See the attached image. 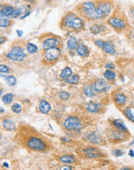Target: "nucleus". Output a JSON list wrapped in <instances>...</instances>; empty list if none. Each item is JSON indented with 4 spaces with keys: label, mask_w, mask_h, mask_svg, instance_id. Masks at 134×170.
Masks as SVG:
<instances>
[{
    "label": "nucleus",
    "mask_w": 134,
    "mask_h": 170,
    "mask_svg": "<svg viewBox=\"0 0 134 170\" xmlns=\"http://www.w3.org/2000/svg\"><path fill=\"white\" fill-rule=\"evenodd\" d=\"M23 143L25 144L28 149L38 152L46 150L47 148V145L44 140H43L39 135H33V134H30L29 135H25L23 138Z\"/></svg>",
    "instance_id": "obj_1"
},
{
    "label": "nucleus",
    "mask_w": 134,
    "mask_h": 170,
    "mask_svg": "<svg viewBox=\"0 0 134 170\" xmlns=\"http://www.w3.org/2000/svg\"><path fill=\"white\" fill-rule=\"evenodd\" d=\"M63 124H64L65 129L75 133L80 132L83 128L82 123L80 121V119L77 117H73V116L67 118Z\"/></svg>",
    "instance_id": "obj_2"
},
{
    "label": "nucleus",
    "mask_w": 134,
    "mask_h": 170,
    "mask_svg": "<svg viewBox=\"0 0 134 170\" xmlns=\"http://www.w3.org/2000/svg\"><path fill=\"white\" fill-rule=\"evenodd\" d=\"M64 24L68 28L78 30L83 27V21L73 13H69L64 19Z\"/></svg>",
    "instance_id": "obj_3"
},
{
    "label": "nucleus",
    "mask_w": 134,
    "mask_h": 170,
    "mask_svg": "<svg viewBox=\"0 0 134 170\" xmlns=\"http://www.w3.org/2000/svg\"><path fill=\"white\" fill-rule=\"evenodd\" d=\"M82 10L85 16L91 20H100L98 15V9L95 8V5L92 2H86L82 4Z\"/></svg>",
    "instance_id": "obj_4"
},
{
    "label": "nucleus",
    "mask_w": 134,
    "mask_h": 170,
    "mask_svg": "<svg viewBox=\"0 0 134 170\" xmlns=\"http://www.w3.org/2000/svg\"><path fill=\"white\" fill-rule=\"evenodd\" d=\"M6 57L12 60L22 61L26 57L25 52L20 46H15L9 53L6 54Z\"/></svg>",
    "instance_id": "obj_5"
},
{
    "label": "nucleus",
    "mask_w": 134,
    "mask_h": 170,
    "mask_svg": "<svg viewBox=\"0 0 134 170\" xmlns=\"http://www.w3.org/2000/svg\"><path fill=\"white\" fill-rule=\"evenodd\" d=\"M109 139L112 142H122L128 139L126 133L117 130L116 128L113 129V131L109 134Z\"/></svg>",
    "instance_id": "obj_6"
},
{
    "label": "nucleus",
    "mask_w": 134,
    "mask_h": 170,
    "mask_svg": "<svg viewBox=\"0 0 134 170\" xmlns=\"http://www.w3.org/2000/svg\"><path fill=\"white\" fill-rule=\"evenodd\" d=\"M82 154L88 159H98L102 156V153L95 147H86L82 149Z\"/></svg>",
    "instance_id": "obj_7"
},
{
    "label": "nucleus",
    "mask_w": 134,
    "mask_h": 170,
    "mask_svg": "<svg viewBox=\"0 0 134 170\" xmlns=\"http://www.w3.org/2000/svg\"><path fill=\"white\" fill-rule=\"evenodd\" d=\"M95 90L98 93H105L107 92L110 88V85L107 81L104 79H98L95 82L94 84Z\"/></svg>",
    "instance_id": "obj_8"
},
{
    "label": "nucleus",
    "mask_w": 134,
    "mask_h": 170,
    "mask_svg": "<svg viewBox=\"0 0 134 170\" xmlns=\"http://www.w3.org/2000/svg\"><path fill=\"white\" fill-rule=\"evenodd\" d=\"M60 56V49L57 47L50 48L45 51L44 57L48 61H55Z\"/></svg>",
    "instance_id": "obj_9"
},
{
    "label": "nucleus",
    "mask_w": 134,
    "mask_h": 170,
    "mask_svg": "<svg viewBox=\"0 0 134 170\" xmlns=\"http://www.w3.org/2000/svg\"><path fill=\"white\" fill-rule=\"evenodd\" d=\"M108 23L116 30H123L126 27V23L121 19L119 18H110L108 20Z\"/></svg>",
    "instance_id": "obj_10"
},
{
    "label": "nucleus",
    "mask_w": 134,
    "mask_h": 170,
    "mask_svg": "<svg viewBox=\"0 0 134 170\" xmlns=\"http://www.w3.org/2000/svg\"><path fill=\"white\" fill-rule=\"evenodd\" d=\"M60 44V41L59 39H57L55 37H52L49 38V39H46V40H44V42H43V50H46L50 48H54L57 47L58 45Z\"/></svg>",
    "instance_id": "obj_11"
},
{
    "label": "nucleus",
    "mask_w": 134,
    "mask_h": 170,
    "mask_svg": "<svg viewBox=\"0 0 134 170\" xmlns=\"http://www.w3.org/2000/svg\"><path fill=\"white\" fill-rule=\"evenodd\" d=\"M85 138H87L90 142H91L92 144H95V145L102 144V141H103L102 136L96 132L88 133V135H85Z\"/></svg>",
    "instance_id": "obj_12"
},
{
    "label": "nucleus",
    "mask_w": 134,
    "mask_h": 170,
    "mask_svg": "<svg viewBox=\"0 0 134 170\" xmlns=\"http://www.w3.org/2000/svg\"><path fill=\"white\" fill-rule=\"evenodd\" d=\"M113 101L116 103V105H119V106H124V105L126 104L127 98L123 94H121V93H116L114 95V98H113Z\"/></svg>",
    "instance_id": "obj_13"
},
{
    "label": "nucleus",
    "mask_w": 134,
    "mask_h": 170,
    "mask_svg": "<svg viewBox=\"0 0 134 170\" xmlns=\"http://www.w3.org/2000/svg\"><path fill=\"white\" fill-rule=\"evenodd\" d=\"M2 125L4 128L8 131H13L16 129V123L10 118H4L2 120Z\"/></svg>",
    "instance_id": "obj_14"
},
{
    "label": "nucleus",
    "mask_w": 134,
    "mask_h": 170,
    "mask_svg": "<svg viewBox=\"0 0 134 170\" xmlns=\"http://www.w3.org/2000/svg\"><path fill=\"white\" fill-rule=\"evenodd\" d=\"M113 125L117 130H120V131H123V132L126 133L128 132V129H127L126 126L125 125L123 121L120 120V119H115V120H113Z\"/></svg>",
    "instance_id": "obj_15"
},
{
    "label": "nucleus",
    "mask_w": 134,
    "mask_h": 170,
    "mask_svg": "<svg viewBox=\"0 0 134 170\" xmlns=\"http://www.w3.org/2000/svg\"><path fill=\"white\" fill-rule=\"evenodd\" d=\"M39 108L40 112L43 114H48L49 112L50 111V105L48 102L45 100L40 101L39 105Z\"/></svg>",
    "instance_id": "obj_16"
},
{
    "label": "nucleus",
    "mask_w": 134,
    "mask_h": 170,
    "mask_svg": "<svg viewBox=\"0 0 134 170\" xmlns=\"http://www.w3.org/2000/svg\"><path fill=\"white\" fill-rule=\"evenodd\" d=\"M99 8L101 11H102L103 14L105 15V16H106L107 15L109 14L110 11L112 9V5L109 2H104V3H101L100 5H98V6Z\"/></svg>",
    "instance_id": "obj_17"
},
{
    "label": "nucleus",
    "mask_w": 134,
    "mask_h": 170,
    "mask_svg": "<svg viewBox=\"0 0 134 170\" xmlns=\"http://www.w3.org/2000/svg\"><path fill=\"white\" fill-rule=\"evenodd\" d=\"M102 49H103V50L106 52L108 54H114L116 53V50H115V47L111 42H104V45L102 46Z\"/></svg>",
    "instance_id": "obj_18"
},
{
    "label": "nucleus",
    "mask_w": 134,
    "mask_h": 170,
    "mask_svg": "<svg viewBox=\"0 0 134 170\" xmlns=\"http://www.w3.org/2000/svg\"><path fill=\"white\" fill-rule=\"evenodd\" d=\"M60 161L65 164H73L75 162V159L73 156L71 155H64L60 157Z\"/></svg>",
    "instance_id": "obj_19"
},
{
    "label": "nucleus",
    "mask_w": 134,
    "mask_h": 170,
    "mask_svg": "<svg viewBox=\"0 0 134 170\" xmlns=\"http://www.w3.org/2000/svg\"><path fill=\"white\" fill-rule=\"evenodd\" d=\"M95 91H96V90H95V87H92L91 85H87L84 88V94H85L87 97H88V98H92V97H94V96L95 95Z\"/></svg>",
    "instance_id": "obj_20"
},
{
    "label": "nucleus",
    "mask_w": 134,
    "mask_h": 170,
    "mask_svg": "<svg viewBox=\"0 0 134 170\" xmlns=\"http://www.w3.org/2000/svg\"><path fill=\"white\" fill-rule=\"evenodd\" d=\"M14 10L15 9L13 7V6H9V5H8V6H5L3 9H1V13H0L1 17H2V16H7L8 17L9 15H11L13 13V12Z\"/></svg>",
    "instance_id": "obj_21"
},
{
    "label": "nucleus",
    "mask_w": 134,
    "mask_h": 170,
    "mask_svg": "<svg viewBox=\"0 0 134 170\" xmlns=\"http://www.w3.org/2000/svg\"><path fill=\"white\" fill-rule=\"evenodd\" d=\"M77 45H78V39L75 37H74V36H71L70 39H68V42H67V46H68V49L71 50H75V48L77 47Z\"/></svg>",
    "instance_id": "obj_22"
},
{
    "label": "nucleus",
    "mask_w": 134,
    "mask_h": 170,
    "mask_svg": "<svg viewBox=\"0 0 134 170\" xmlns=\"http://www.w3.org/2000/svg\"><path fill=\"white\" fill-rule=\"evenodd\" d=\"M77 53H78V55L81 57H85L88 55V50L87 46H85L83 44H80L77 48Z\"/></svg>",
    "instance_id": "obj_23"
},
{
    "label": "nucleus",
    "mask_w": 134,
    "mask_h": 170,
    "mask_svg": "<svg viewBox=\"0 0 134 170\" xmlns=\"http://www.w3.org/2000/svg\"><path fill=\"white\" fill-rule=\"evenodd\" d=\"M100 109V105L95 103H90L87 105V110L91 113H97Z\"/></svg>",
    "instance_id": "obj_24"
},
{
    "label": "nucleus",
    "mask_w": 134,
    "mask_h": 170,
    "mask_svg": "<svg viewBox=\"0 0 134 170\" xmlns=\"http://www.w3.org/2000/svg\"><path fill=\"white\" fill-rule=\"evenodd\" d=\"M72 75V70L70 69L69 68H65V69L63 70L61 73V78L63 80H67L68 77Z\"/></svg>",
    "instance_id": "obj_25"
},
{
    "label": "nucleus",
    "mask_w": 134,
    "mask_h": 170,
    "mask_svg": "<svg viewBox=\"0 0 134 170\" xmlns=\"http://www.w3.org/2000/svg\"><path fill=\"white\" fill-rule=\"evenodd\" d=\"M104 77H105L106 80H109V81H113L116 78V73L108 69L104 73Z\"/></svg>",
    "instance_id": "obj_26"
},
{
    "label": "nucleus",
    "mask_w": 134,
    "mask_h": 170,
    "mask_svg": "<svg viewBox=\"0 0 134 170\" xmlns=\"http://www.w3.org/2000/svg\"><path fill=\"white\" fill-rule=\"evenodd\" d=\"M134 109L132 108H128L125 111V115L126 118L134 123Z\"/></svg>",
    "instance_id": "obj_27"
},
{
    "label": "nucleus",
    "mask_w": 134,
    "mask_h": 170,
    "mask_svg": "<svg viewBox=\"0 0 134 170\" xmlns=\"http://www.w3.org/2000/svg\"><path fill=\"white\" fill-rule=\"evenodd\" d=\"M2 101L5 105H9L13 101V95L12 94H5L2 97Z\"/></svg>",
    "instance_id": "obj_28"
},
{
    "label": "nucleus",
    "mask_w": 134,
    "mask_h": 170,
    "mask_svg": "<svg viewBox=\"0 0 134 170\" xmlns=\"http://www.w3.org/2000/svg\"><path fill=\"white\" fill-rule=\"evenodd\" d=\"M27 50L28 53H35L37 51V46L36 45L33 44L31 42H28L27 44Z\"/></svg>",
    "instance_id": "obj_29"
},
{
    "label": "nucleus",
    "mask_w": 134,
    "mask_h": 170,
    "mask_svg": "<svg viewBox=\"0 0 134 170\" xmlns=\"http://www.w3.org/2000/svg\"><path fill=\"white\" fill-rule=\"evenodd\" d=\"M11 109H12V111H13L14 113L20 114V112H22V110H23V108H22V105H20V104H19V103H15V104H13V105H12Z\"/></svg>",
    "instance_id": "obj_30"
},
{
    "label": "nucleus",
    "mask_w": 134,
    "mask_h": 170,
    "mask_svg": "<svg viewBox=\"0 0 134 170\" xmlns=\"http://www.w3.org/2000/svg\"><path fill=\"white\" fill-rule=\"evenodd\" d=\"M67 81L69 83H72V84H75V83H78L79 81V77L76 74H73L72 76L68 77L67 79Z\"/></svg>",
    "instance_id": "obj_31"
},
{
    "label": "nucleus",
    "mask_w": 134,
    "mask_h": 170,
    "mask_svg": "<svg viewBox=\"0 0 134 170\" xmlns=\"http://www.w3.org/2000/svg\"><path fill=\"white\" fill-rule=\"evenodd\" d=\"M11 24V21L8 19H4V18L1 17L0 20V27L2 28H5V27H9Z\"/></svg>",
    "instance_id": "obj_32"
},
{
    "label": "nucleus",
    "mask_w": 134,
    "mask_h": 170,
    "mask_svg": "<svg viewBox=\"0 0 134 170\" xmlns=\"http://www.w3.org/2000/svg\"><path fill=\"white\" fill-rule=\"evenodd\" d=\"M5 81H6V83H7L9 86H13V85H15V83H16V78L13 76L5 77Z\"/></svg>",
    "instance_id": "obj_33"
},
{
    "label": "nucleus",
    "mask_w": 134,
    "mask_h": 170,
    "mask_svg": "<svg viewBox=\"0 0 134 170\" xmlns=\"http://www.w3.org/2000/svg\"><path fill=\"white\" fill-rule=\"evenodd\" d=\"M21 13H22L21 9H15V10L13 12V13L8 16V18H9V19H16V18L19 17V16H20Z\"/></svg>",
    "instance_id": "obj_34"
},
{
    "label": "nucleus",
    "mask_w": 134,
    "mask_h": 170,
    "mask_svg": "<svg viewBox=\"0 0 134 170\" xmlns=\"http://www.w3.org/2000/svg\"><path fill=\"white\" fill-rule=\"evenodd\" d=\"M59 98L61 100H64V101H67L68 99H69L70 98V94L69 93L65 92V91H61L59 93Z\"/></svg>",
    "instance_id": "obj_35"
},
{
    "label": "nucleus",
    "mask_w": 134,
    "mask_h": 170,
    "mask_svg": "<svg viewBox=\"0 0 134 170\" xmlns=\"http://www.w3.org/2000/svg\"><path fill=\"white\" fill-rule=\"evenodd\" d=\"M113 153L115 156H116V157H120V156H123V155L125 154V153H124V152H123L121 149H115V150L113 151Z\"/></svg>",
    "instance_id": "obj_36"
},
{
    "label": "nucleus",
    "mask_w": 134,
    "mask_h": 170,
    "mask_svg": "<svg viewBox=\"0 0 134 170\" xmlns=\"http://www.w3.org/2000/svg\"><path fill=\"white\" fill-rule=\"evenodd\" d=\"M91 30L94 33H98L101 31V27L98 25H94L91 27Z\"/></svg>",
    "instance_id": "obj_37"
},
{
    "label": "nucleus",
    "mask_w": 134,
    "mask_h": 170,
    "mask_svg": "<svg viewBox=\"0 0 134 170\" xmlns=\"http://www.w3.org/2000/svg\"><path fill=\"white\" fill-rule=\"evenodd\" d=\"M0 71L1 72H3V73H8L9 71V68H8L7 66L5 65H1L0 66Z\"/></svg>",
    "instance_id": "obj_38"
},
{
    "label": "nucleus",
    "mask_w": 134,
    "mask_h": 170,
    "mask_svg": "<svg viewBox=\"0 0 134 170\" xmlns=\"http://www.w3.org/2000/svg\"><path fill=\"white\" fill-rule=\"evenodd\" d=\"M106 68H108V69H115V65L111 62H109L106 64Z\"/></svg>",
    "instance_id": "obj_39"
},
{
    "label": "nucleus",
    "mask_w": 134,
    "mask_h": 170,
    "mask_svg": "<svg viewBox=\"0 0 134 170\" xmlns=\"http://www.w3.org/2000/svg\"><path fill=\"white\" fill-rule=\"evenodd\" d=\"M104 42H103V41H102V40H97V41H95V45L98 46L100 48H102V46H103V45H104Z\"/></svg>",
    "instance_id": "obj_40"
},
{
    "label": "nucleus",
    "mask_w": 134,
    "mask_h": 170,
    "mask_svg": "<svg viewBox=\"0 0 134 170\" xmlns=\"http://www.w3.org/2000/svg\"><path fill=\"white\" fill-rule=\"evenodd\" d=\"M61 169H68V170H71V169H73L72 166H69V165H64L61 168Z\"/></svg>",
    "instance_id": "obj_41"
},
{
    "label": "nucleus",
    "mask_w": 134,
    "mask_h": 170,
    "mask_svg": "<svg viewBox=\"0 0 134 170\" xmlns=\"http://www.w3.org/2000/svg\"><path fill=\"white\" fill-rule=\"evenodd\" d=\"M130 15H131V17H132V20L134 21V8H132L130 11Z\"/></svg>",
    "instance_id": "obj_42"
},
{
    "label": "nucleus",
    "mask_w": 134,
    "mask_h": 170,
    "mask_svg": "<svg viewBox=\"0 0 134 170\" xmlns=\"http://www.w3.org/2000/svg\"><path fill=\"white\" fill-rule=\"evenodd\" d=\"M129 156H130V157H133V156H134V152H133V150H132V149H130V150H129Z\"/></svg>",
    "instance_id": "obj_43"
},
{
    "label": "nucleus",
    "mask_w": 134,
    "mask_h": 170,
    "mask_svg": "<svg viewBox=\"0 0 134 170\" xmlns=\"http://www.w3.org/2000/svg\"><path fill=\"white\" fill-rule=\"evenodd\" d=\"M16 32H17V34H18V36H22V35H23V32H22L21 30H17V31H16Z\"/></svg>",
    "instance_id": "obj_44"
},
{
    "label": "nucleus",
    "mask_w": 134,
    "mask_h": 170,
    "mask_svg": "<svg viewBox=\"0 0 134 170\" xmlns=\"http://www.w3.org/2000/svg\"><path fill=\"white\" fill-rule=\"evenodd\" d=\"M2 166H5V168H8V167H9V165H8V164L6 162H4L3 165H2Z\"/></svg>",
    "instance_id": "obj_45"
},
{
    "label": "nucleus",
    "mask_w": 134,
    "mask_h": 170,
    "mask_svg": "<svg viewBox=\"0 0 134 170\" xmlns=\"http://www.w3.org/2000/svg\"><path fill=\"white\" fill-rule=\"evenodd\" d=\"M26 1H27V2H34L35 0H26Z\"/></svg>",
    "instance_id": "obj_46"
},
{
    "label": "nucleus",
    "mask_w": 134,
    "mask_h": 170,
    "mask_svg": "<svg viewBox=\"0 0 134 170\" xmlns=\"http://www.w3.org/2000/svg\"><path fill=\"white\" fill-rule=\"evenodd\" d=\"M121 169H127V170H129L130 168H122Z\"/></svg>",
    "instance_id": "obj_47"
},
{
    "label": "nucleus",
    "mask_w": 134,
    "mask_h": 170,
    "mask_svg": "<svg viewBox=\"0 0 134 170\" xmlns=\"http://www.w3.org/2000/svg\"><path fill=\"white\" fill-rule=\"evenodd\" d=\"M1 112H2H2H4V109L2 108V107H1Z\"/></svg>",
    "instance_id": "obj_48"
},
{
    "label": "nucleus",
    "mask_w": 134,
    "mask_h": 170,
    "mask_svg": "<svg viewBox=\"0 0 134 170\" xmlns=\"http://www.w3.org/2000/svg\"><path fill=\"white\" fill-rule=\"evenodd\" d=\"M133 38H134V34H133Z\"/></svg>",
    "instance_id": "obj_49"
}]
</instances>
